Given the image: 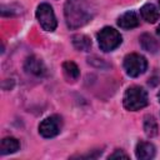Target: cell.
<instances>
[{
  "instance_id": "cell-1",
  "label": "cell",
  "mask_w": 160,
  "mask_h": 160,
  "mask_svg": "<svg viewBox=\"0 0 160 160\" xmlns=\"http://www.w3.org/2000/svg\"><path fill=\"white\" fill-rule=\"evenodd\" d=\"M95 14L90 0H66L64 6L65 21L69 29H78L88 24Z\"/></svg>"
},
{
  "instance_id": "cell-2",
  "label": "cell",
  "mask_w": 160,
  "mask_h": 160,
  "mask_svg": "<svg viewBox=\"0 0 160 160\" xmlns=\"http://www.w3.org/2000/svg\"><path fill=\"white\" fill-rule=\"evenodd\" d=\"M122 102H124L125 109H128L130 111L140 110V109L145 108L149 102L148 92L141 86H136V85L130 86V88H128V90L124 94Z\"/></svg>"
},
{
  "instance_id": "cell-3",
  "label": "cell",
  "mask_w": 160,
  "mask_h": 160,
  "mask_svg": "<svg viewBox=\"0 0 160 160\" xmlns=\"http://www.w3.org/2000/svg\"><path fill=\"white\" fill-rule=\"evenodd\" d=\"M121 41H122V39H121L120 32L118 30H115L114 28L105 26V28H102L98 32V42H99V46L105 52L115 50L121 44Z\"/></svg>"
},
{
  "instance_id": "cell-4",
  "label": "cell",
  "mask_w": 160,
  "mask_h": 160,
  "mask_svg": "<svg viewBox=\"0 0 160 160\" xmlns=\"http://www.w3.org/2000/svg\"><path fill=\"white\" fill-rule=\"evenodd\" d=\"M146 68H148L146 59L140 54L132 52L124 58V70L131 78H136L141 75L146 70Z\"/></svg>"
},
{
  "instance_id": "cell-5",
  "label": "cell",
  "mask_w": 160,
  "mask_h": 160,
  "mask_svg": "<svg viewBox=\"0 0 160 160\" xmlns=\"http://www.w3.org/2000/svg\"><path fill=\"white\" fill-rule=\"evenodd\" d=\"M36 19L40 24V26L45 30V31H54L58 26V21L54 14L52 8L46 4L42 2L38 6L36 9Z\"/></svg>"
},
{
  "instance_id": "cell-6",
  "label": "cell",
  "mask_w": 160,
  "mask_h": 160,
  "mask_svg": "<svg viewBox=\"0 0 160 160\" xmlns=\"http://www.w3.org/2000/svg\"><path fill=\"white\" fill-rule=\"evenodd\" d=\"M62 128V120L59 115H51L45 118L39 125V132L42 138H54L56 136Z\"/></svg>"
},
{
  "instance_id": "cell-7",
  "label": "cell",
  "mask_w": 160,
  "mask_h": 160,
  "mask_svg": "<svg viewBox=\"0 0 160 160\" xmlns=\"http://www.w3.org/2000/svg\"><path fill=\"white\" fill-rule=\"evenodd\" d=\"M24 69L26 70V72H29L31 75H35V76H44L46 74V68H45L44 62L36 56L28 58L25 60Z\"/></svg>"
},
{
  "instance_id": "cell-8",
  "label": "cell",
  "mask_w": 160,
  "mask_h": 160,
  "mask_svg": "<svg viewBox=\"0 0 160 160\" xmlns=\"http://www.w3.org/2000/svg\"><path fill=\"white\" fill-rule=\"evenodd\" d=\"M136 158L140 160H149L155 156V146L148 141H140L135 150Z\"/></svg>"
},
{
  "instance_id": "cell-9",
  "label": "cell",
  "mask_w": 160,
  "mask_h": 160,
  "mask_svg": "<svg viewBox=\"0 0 160 160\" xmlns=\"http://www.w3.org/2000/svg\"><path fill=\"white\" fill-rule=\"evenodd\" d=\"M139 22H140L139 16L134 11L124 12L118 19V25L120 28H122V29H134V28H136L139 25Z\"/></svg>"
},
{
  "instance_id": "cell-10",
  "label": "cell",
  "mask_w": 160,
  "mask_h": 160,
  "mask_svg": "<svg viewBox=\"0 0 160 160\" xmlns=\"http://www.w3.org/2000/svg\"><path fill=\"white\" fill-rule=\"evenodd\" d=\"M140 14H141V18L150 22V24H154L159 20L160 18V12L158 10V8L154 5V4H145L141 9H140Z\"/></svg>"
},
{
  "instance_id": "cell-11",
  "label": "cell",
  "mask_w": 160,
  "mask_h": 160,
  "mask_svg": "<svg viewBox=\"0 0 160 160\" xmlns=\"http://www.w3.org/2000/svg\"><path fill=\"white\" fill-rule=\"evenodd\" d=\"M20 149V142L18 141V139L15 138H4L1 140L0 144V154L1 155H8V154H12L15 151H18Z\"/></svg>"
},
{
  "instance_id": "cell-12",
  "label": "cell",
  "mask_w": 160,
  "mask_h": 160,
  "mask_svg": "<svg viewBox=\"0 0 160 160\" xmlns=\"http://www.w3.org/2000/svg\"><path fill=\"white\" fill-rule=\"evenodd\" d=\"M140 45L144 50L149 52H156L160 49V44L150 34H142L140 36Z\"/></svg>"
},
{
  "instance_id": "cell-13",
  "label": "cell",
  "mask_w": 160,
  "mask_h": 160,
  "mask_svg": "<svg viewBox=\"0 0 160 160\" xmlns=\"http://www.w3.org/2000/svg\"><path fill=\"white\" fill-rule=\"evenodd\" d=\"M72 45L75 46V49L81 50V51H88L91 48V40L90 38H88L86 35L82 34H78L72 36Z\"/></svg>"
},
{
  "instance_id": "cell-14",
  "label": "cell",
  "mask_w": 160,
  "mask_h": 160,
  "mask_svg": "<svg viewBox=\"0 0 160 160\" xmlns=\"http://www.w3.org/2000/svg\"><path fill=\"white\" fill-rule=\"evenodd\" d=\"M62 71H64V75L66 76V79L72 80V81L76 80L80 75V70L74 61H65L62 64Z\"/></svg>"
},
{
  "instance_id": "cell-15",
  "label": "cell",
  "mask_w": 160,
  "mask_h": 160,
  "mask_svg": "<svg viewBox=\"0 0 160 160\" xmlns=\"http://www.w3.org/2000/svg\"><path fill=\"white\" fill-rule=\"evenodd\" d=\"M144 130L149 138L158 135V122L152 115H146L144 119Z\"/></svg>"
},
{
  "instance_id": "cell-16",
  "label": "cell",
  "mask_w": 160,
  "mask_h": 160,
  "mask_svg": "<svg viewBox=\"0 0 160 160\" xmlns=\"http://www.w3.org/2000/svg\"><path fill=\"white\" fill-rule=\"evenodd\" d=\"M116 158H124V159H128L129 156H128L125 152H122L121 150H116L115 152H112L111 155H109V159H116Z\"/></svg>"
},
{
  "instance_id": "cell-17",
  "label": "cell",
  "mask_w": 160,
  "mask_h": 160,
  "mask_svg": "<svg viewBox=\"0 0 160 160\" xmlns=\"http://www.w3.org/2000/svg\"><path fill=\"white\" fill-rule=\"evenodd\" d=\"M158 34H159V36H160V25L158 26Z\"/></svg>"
},
{
  "instance_id": "cell-18",
  "label": "cell",
  "mask_w": 160,
  "mask_h": 160,
  "mask_svg": "<svg viewBox=\"0 0 160 160\" xmlns=\"http://www.w3.org/2000/svg\"><path fill=\"white\" fill-rule=\"evenodd\" d=\"M158 99H159V102H160V91H159V94H158Z\"/></svg>"
},
{
  "instance_id": "cell-19",
  "label": "cell",
  "mask_w": 160,
  "mask_h": 160,
  "mask_svg": "<svg viewBox=\"0 0 160 160\" xmlns=\"http://www.w3.org/2000/svg\"><path fill=\"white\" fill-rule=\"evenodd\" d=\"M159 4H160V0H159Z\"/></svg>"
}]
</instances>
